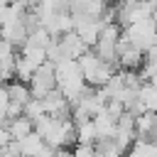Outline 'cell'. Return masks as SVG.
Listing matches in <instances>:
<instances>
[{"instance_id":"9c48e42d","label":"cell","mask_w":157,"mask_h":157,"mask_svg":"<svg viewBox=\"0 0 157 157\" xmlns=\"http://www.w3.org/2000/svg\"><path fill=\"white\" fill-rule=\"evenodd\" d=\"M93 123H96V130H98V140H105V137H113L115 135V118H110L108 115V110H101L96 118H93Z\"/></svg>"},{"instance_id":"4fadbf2b","label":"cell","mask_w":157,"mask_h":157,"mask_svg":"<svg viewBox=\"0 0 157 157\" xmlns=\"http://www.w3.org/2000/svg\"><path fill=\"white\" fill-rule=\"evenodd\" d=\"M25 115L34 123V120H39L42 115H47L44 113V103H42V98H32L27 105H25Z\"/></svg>"},{"instance_id":"5b68a950","label":"cell","mask_w":157,"mask_h":157,"mask_svg":"<svg viewBox=\"0 0 157 157\" xmlns=\"http://www.w3.org/2000/svg\"><path fill=\"white\" fill-rule=\"evenodd\" d=\"M59 39V44H61V49H64V56L66 59H78L81 54H86L91 47L71 29V32H66V34H61V37H56Z\"/></svg>"},{"instance_id":"7c38bea8","label":"cell","mask_w":157,"mask_h":157,"mask_svg":"<svg viewBox=\"0 0 157 157\" xmlns=\"http://www.w3.org/2000/svg\"><path fill=\"white\" fill-rule=\"evenodd\" d=\"M137 96H140V101H142V105H145L147 110H157V86H155L152 81H145V83L140 86Z\"/></svg>"},{"instance_id":"52a82bcc","label":"cell","mask_w":157,"mask_h":157,"mask_svg":"<svg viewBox=\"0 0 157 157\" xmlns=\"http://www.w3.org/2000/svg\"><path fill=\"white\" fill-rule=\"evenodd\" d=\"M7 86V96H10V103H20V105H27L34 96H32V88H29V83H25V81H7L5 83Z\"/></svg>"},{"instance_id":"8fae6325","label":"cell","mask_w":157,"mask_h":157,"mask_svg":"<svg viewBox=\"0 0 157 157\" xmlns=\"http://www.w3.org/2000/svg\"><path fill=\"white\" fill-rule=\"evenodd\" d=\"M76 142H86V145H96L98 142V130H96V123L93 118L76 125Z\"/></svg>"},{"instance_id":"8992f818","label":"cell","mask_w":157,"mask_h":157,"mask_svg":"<svg viewBox=\"0 0 157 157\" xmlns=\"http://www.w3.org/2000/svg\"><path fill=\"white\" fill-rule=\"evenodd\" d=\"M20 142V152H22V157H37L44 147H47V142H44V137L37 132V130H32L29 135H25V137H20L17 140Z\"/></svg>"},{"instance_id":"ba28073f","label":"cell","mask_w":157,"mask_h":157,"mask_svg":"<svg viewBox=\"0 0 157 157\" xmlns=\"http://www.w3.org/2000/svg\"><path fill=\"white\" fill-rule=\"evenodd\" d=\"M7 130H10L12 140H20V137H25V135H29L34 130V123L27 115H17V118H10L7 120Z\"/></svg>"},{"instance_id":"5bb4252c","label":"cell","mask_w":157,"mask_h":157,"mask_svg":"<svg viewBox=\"0 0 157 157\" xmlns=\"http://www.w3.org/2000/svg\"><path fill=\"white\" fill-rule=\"evenodd\" d=\"M74 157H96V145L76 142V147H74Z\"/></svg>"},{"instance_id":"6da1fadb","label":"cell","mask_w":157,"mask_h":157,"mask_svg":"<svg viewBox=\"0 0 157 157\" xmlns=\"http://www.w3.org/2000/svg\"><path fill=\"white\" fill-rule=\"evenodd\" d=\"M76 61H78V66H81V74H83L86 83H88V86H96V88L105 86L108 78L118 71V66H113V64H108L105 59H101V56L96 54V49H88V52L81 54Z\"/></svg>"},{"instance_id":"277c9868","label":"cell","mask_w":157,"mask_h":157,"mask_svg":"<svg viewBox=\"0 0 157 157\" xmlns=\"http://www.w3.org/2000/svg\"><path fill=\"white\" fill-rule=\"evenodd\" d=\"M118 64H120V69L140 71V69H142V64H145V52L120 39V44H118Z\"/></svg>"},{"instance_id":"7a4b0ae2","label":"cell","mask_w":157,"mask_h":157,"mask_svg":"<svg viewBox=\"0 0 157 157\" xmlns=\"http://www.w3.org/2000/svg\"><path fill=\"white\" fill-rule=\"evenodd\" d=\"M123 42L147 52L157 44V20L150 17V20H142V22H135V25H128L123 27Z\"/></svg>"},{"instance_id":"9a60e30c","label":"cell","mask_w":157,"mask_h":157,"mask_svg":"<svg viewBox=\"0 0 157 157\" xmlns=\"http://www.w3.org/2000/svg\"><path fill=\"white\" fill-rule=\"evenodd\" d=\"M49 2H52L56 10H69V2H71V0H49Z\"/></svg>"},{"instance_id":"3957f363","label":"cell","mask_w":157,"mask_h":157,"mask_svg":"<svg viewBox=\"0 0 157 157\" xmlns=\"http://www.w3.org/2000/svg\"><path fill=\"white\" fill-rule=\"evenodd\" d=\"M29 88H32L34 98H44L47 93H52L56 88V71H54L52 61H44L42 66H37L34 76L29 78Z\"/></svg>"},{"instance_id":"2e32d148","label":"cell","mask_w":157,"mask_h":157,"mask_svg":"<svg viewBox=\"0 0 157 157\" xmlns=\"http://www.w3.org/2000/svg\"><path fill=\"white\" fill-rule=\"evenodd\" d=\"M0 157H2V150H0Z\"/></svg>"},{"instance_id":"30bf717a","label":"cell","mask_w":157,"mask_h":157,"mask_svg":"<svg viewBox=\"0 0 157 157\" xmlns=\"http://www.w3.org/2000/svg\"><path fill=\"white\" fill-rule=\"evenodd\" d=\"M34 71H37V64H32L27 56L17 54V59H15V78H17V81L29 83V78L34 76Z\"/></svg>"}]
</instances>
